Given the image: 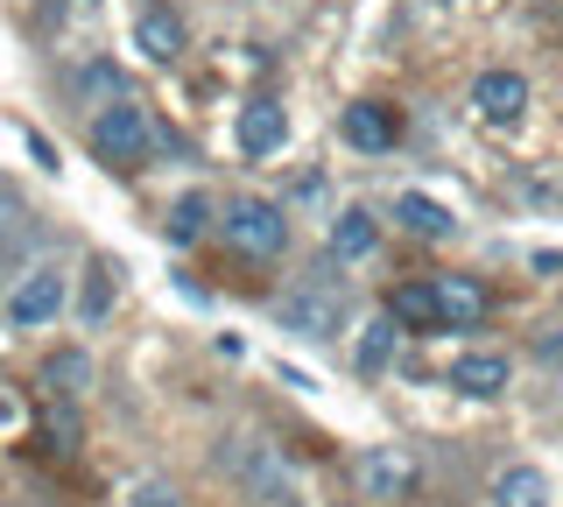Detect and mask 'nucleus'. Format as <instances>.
Returning <instances> with one entry per match:
<instances>
[{"label": "nucleus", "mask_w": 563, "mask_h": 507, "mask_svg": "<svg viewBox=\"0 0 563 507\" xmlns=\"http://www.w3.org/2000/svg\"><path fill=\"white\" fill-rule=\"evenodd\" d=\"M57 310H64V275L57 268H29L22 283H14V296H8V318L22 324V331L29 324H49Z\"/></svg>", "instance_id": "6"}, {"label": "nucleus", "mask_w": 563, "mask_h": 507, "mask_svg": "<svg viewBox=\"0 0 563 507\" xmlns=\"http://www.w3.org/2000/svg\"><path fill=\"white\" fill-rule=\"evenodd\" d=\"M387 318L409 324V331H437V324H444V310H437V289L430 283H401L395 296H387Z\"/></svg>", "instance_id": "15"}, {"label": "nucleus", "mask_w": 563, "mask_h": 507, "mask_svg": "<svg viewBox=\"0 0 563 507\" xmlns=\"http://www.w3.org/2000/svg\"><path fill=\"white\" fill-rule=\"evenodd\" d=\"M233 142H240V155H275L289 142V113H282L275 99H246L240 120H233Z\"/></svg>", "instance_id": "8"}, {"label": "nucleus", "mask_w": 563, "mask_h": 507, "mask_svg": "<svg viewBox=\"0 0 563 507\" xmlns=\"http://www.w3.org/2000/svg\"><path fill=\"white\" fill-rule=\"evenodd\" d=\"M134 43H141V57H148V64H176V57H184V22H176L163 0H141Z\"/></svg>", "instance_id": "9"}, {"label": "nucleus", "mask_w": 563, "mask_h": 507, "mask_svg": "<svg viewBox=\"0 0 563 507\" xmlns=\"http://www.w3.org/2000/svg\"><path fill=\"white\" fill-rule=\"evenodd\" d=\"M148 148H155V120L148 107L128 92V99H106V107L92 113V155L106 169H141L148 163Z\"/></svg>", "instance_id": "2"}, {"label": "nucleus", "mask_w": 563, "mask_h": 507, "mask_svg": "<svg viewBox=\"0 0 563 507\" xmlns=\"http://www.w3.org/2000/svg\"><path fill=\"white\" fill-rule=\"evenodd\" d=\"M472 107H479L493 128H515V120L528 113V85H521V71H479V85H472Z\"/></svg>", "instance_id": "10"}, {"label": "nucleus", "mask_w": 563, "mask_h": 507, "mask_svg": "<svg viewBox=\"0 0 563 507\" xmlns=\"http://www.w3.org/2000/svg\"><path fill=\"white\" fill-rule=\"evenodd\" d=\"M493 507H550V480L536 465H515L493 480Z\"/></svg>", "instance_id": "17"}, {"label": "nucleus", "mask_w": 563, "mask_h": 507, "mask_svg": "<svg viewBox=\"0 0 563 507\" xmlns=\"http://www.w3.org/2000/svg\"><path fill=\"white\" fill-rule=\"evenodd\" d=\"M106 310H113V268H106V261H92V268H85V296H78V318H85V324H99Z\"/></svg>", "instance_id": "20"}, {"label": "nucleus", "mask_w": 563, "mask_h": 507, "mask_svg": "<svg viewBox=\"0 0 563 507\" xmlns=\"http://www.w3.org/2000/svg\"><path fill=\"white\" fill-rule=\"evenodd\" d=\"M451 388L472 395V401H493V395L507 388V360L500 353H457L451 360Z\"/></svg>", "instance_id": "11"}, {"label": "nucleus", "mask_w": 563, "mask_h": 507, "mask_svg": "<svg viewBox=\"0 0 563 507\" xmlns=\"http://www.w3.org/2000/svg\"><path fill=\"white\" fill-rule=\"evenodd\" d=\"M225 240H233V254H246V261H275L289 247V219H282V205H268V198H233Z\"/></svg>", "instance_id": "4"}, {"label": "nucleus", "mask_w": 563, "mask_h": 507, "mask_svg": "<svg viewBox=\"0 0 563 507\" xmlns=\"http://www.w3.org/2000/svg\"><path fill=\"white\" fill-rule=\"evenodd\" d=\"M374 240H380V225H374V212H360V205L331 219V261H366Z\"/></svg>", "instance_id": "14"}, {"label": "nucleus", "mask_w": 563, "mask_h": 507, "mask_svg": "<svg viewBox=\"0 0 563 507\" xmlns=\"http://www.w3.org/2000/svg\"><path fill=\"white\" fill-rule=\"evenodd\" d=\"M395 318H374V324H366V339H360V374H380V366H387V353H395Z\"/></svg>", "instance_id": "21"}, {"label": "nucleus", "mask_w": 563, "mask_h": 507, "mask_svg": "<svg viewBox=\"0 0 563 507\" xmlns=\"http://www.w3.org/2000/svg\"><path fill=\"white\" fill-rule=\"evenodd\" d=\"M85 381H92V360L85 353H49V366H43V395L49 401H78Z\"/></svg>", "instance_id": "18"}, {"label": "nucleus", "mask_w": 563, "mask_h": 507, "mask_svg": "<svg viewBox=\"0 0 563 507\" xmlns=\"http://www.w3.org/2000/svg\"><path fill=\"white\" fill-rule=\"evenodd\" d=\"M416 480H422V459L409 444H374V451L352 459V486H360L366 500H409Z\"/></svg>", "instance_id": "3"}, {"label": "nucleus", "mask_w": 563, "mask_h": 507, "mask_svg": "<svg viewBox=\"0 0 563 507\" xmlns=\"http://www.w3.org/2000/svg\"><path fill=\"white\" fill-rule=\"evenodd\" d=\"M120 507H184V500H176V494H169L163 480H141V486H134V494L120 500Z\"/></svg>", "instance_id": "22"}, {"label": "nucleus", "mask_w": 563, "mask_h": 507, "mask_svg": "<svg viewBox=\"0 0 563 507\" xmlns=\"http://www.w3.org/2000/svg\"><path fill=\"white\" fill-rule=\"evenodd\" d=\"M430 289H437V310H444V324L465 331V324H479V318H486V289L472 283V275H437Z\"/></svg>", "instance_id": "13"}, {"label": "nucleus", "mask_w": 563, "mask_h": 507, "mask_svg": "<svg viewBox=\"0 0 563 507\" xmlns=\"http://www.w3.org/2000/svg\"><path fill=\"white\" fill-rule=\"evenodd\" d=\"M35 247H43V219H35L29 205L0 184V268H22Z\"/></svg>", "instance_id": "7"}, {"label": "nucleus", "mask_w": 563, "mask_h": 507, "mask_svg": "<svg viewBox=\"0 0 563 507\" xmlns=\"http://www.w3.org/2000/svg\"><path fill=\"white\" fill-rule=\"evenodd\" d=\"M219 472L240 480V494L261 500V507H303L296 465L282 459V444H268L261 430H233V437H225V444H219Z\"/></svg>", "instance_id": "1"}, {"label": "nucleus", "mask_w": 563, "mask_h": 507, "mask_svg": "<svg viewBox=\"0 0 563 507\" xmlns=\"http://www.w3.org/2000/svg\"><path fill=\"white\" fill-rule=\"evenodd\" d=\"M22 142H29V155H35V163H43V169H57V148H49V142H43V134H35V128L22 134Z\"/></svg>", "instance_id": "23"}, {"label": "nucleus", "mask_w": 563, "mask_h": 507, "mask_svg": "<svg viewBox=\"0 0 563 507\" xmlns=\"http://www.w3.org/2000/svg\"><path fill=\"white\" fill-rule=\"evenodd\" d=\"M339 128H345V142H352V148H366V155L395 148V113H387V107H374V99H352Z\"/></svg>", "instance_id": "12"}, {"label": "nucleus", "mask_w": 563, "mask_h": 507, "mask_svg": "<svg viewBox=\"0 0 563 507\" xmlns=\"http://www.w3.org/2000/svg\"><path fill=\"white\" fill-rule=\"evenodd\" d=\"M395 219L409 225V233H422V240H451V225H457L444 205L422 198V190H401V198H395Z\"/></svg>", "instance_id": "16"}, {"label": "nucleus", "mask_w": 563, "mask_h": 507, "mask_svg": "<svg viewBox=\"0 0 563 507\" xmlns=\"http://www.w3.org/2000/svg\"><path fill=\"white\" fill-rule=\"evenodd\" d=\"M282 324L303 331V339H339V331H345V296L331 283H310V289L282 296Z\"/></svg>", "instance_id": "5"}, {"label": "nucleus", "mask_w": 563, "mask_h": 507, "mask_svg": "<svg viewBox=\"0 0 563 507\" xmlns=\"http://www.w3.org/2000/svg\"><path fill=\"white\" fill-rule=\"evenodd\" d=\"M205 225H211V205L198 198V190L169 205V240H176V247H198V240H205Z\"/></svg>", "instance_id": "19"}, {"label": "nucleus", "mask_w": 563, "mask_h": 507, "mask_svg": "<svg viewBox=\"0 0 563 507\" xmlns=\"http://www.w3.org/2000/svg\"><path fill=\"white\" fill-rule=\"evenodd\" d=\"M8 416H14V409H8V395H0V423H8Z\"/></svg>", "instance_id": "24"}]
</instances>
